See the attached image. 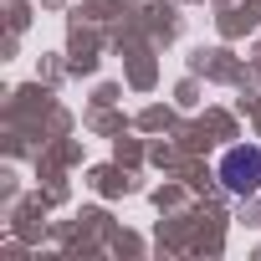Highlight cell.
Instances as JSON below:
<instances>
[{
    "mask_svg": "<svg viewBox=\"0 0 261 261\" xmlns=\"http://www.w3.org/2000/svg\"><path fill=\"white\" fill-rule=\"evenodd\" d=\"M220 179H225V190L230 195H256L261 190V149H230L225 159H220Z\"/></svg>",
    "mask_w": 261,
    "mask_h": 261,
    "instance_id": "6da1fadb",
    "label": "cell"
}]
</instances>
